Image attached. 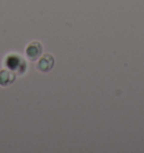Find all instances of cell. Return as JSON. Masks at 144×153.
Wrapping results in <instances>:
<instances>
[{
    "label": "cell",
    "instance_id": "obj_2",
    "mask_svg": "<svg viewBox=\"0 0 144 153\" xmlns=\"http://www.w3.org/2000/svg\"><path fill=\"white\" fill-rule=\"evenodd\" d=\"M55 64V59L51 53H45V54H42L41 57L37 60V63H36V68L39 72L42 73H46V72H50L53 69Z\"/></svg>",
    "mask_w": 144,
    "mask_h": 153
},
{
    "label": "cell",
    "instance_id": "obj_3",
    "mask_svg": "<svg viewBox=\"0 0 144 153\" xmlns=\"http://www.w3.org/2000/svg\"><path fill=\"white\" fill-rule=\"evenodd\" d=\"M16 80V74L10 69L0 70V87H9Z\"/></svg>",
    "mask_w": 144,
    "mask_h": 153
},
{
    "label": "cell",
    "instance_id": "obj_1",
    "mask_svg": "<svg viewBox=\"0 0 144 153\" xmlns=\"http://www.w3.org/2000/svg\"><path fill=\"white\" fill-rule=\"evenodd\" d=\"M25 54L27 60H29L30 62H36L43 54V44L39 41H32L26 46Z\"/></svg>",
    "mask_w": 144,
    "mask_h": 153
}]
</instances>
